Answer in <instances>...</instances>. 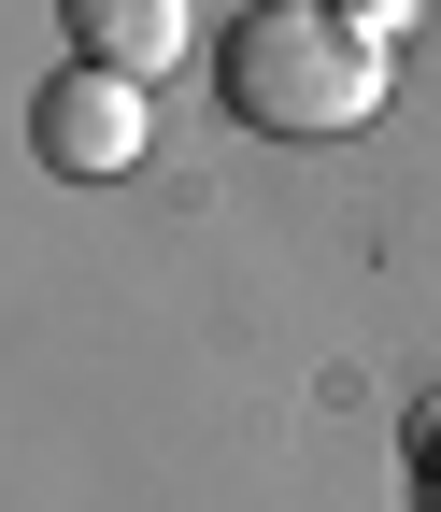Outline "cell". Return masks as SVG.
I'll list each match as a JSON object with an SVG mask.
<instances>
[{
	"label": "cell",
	"instance_id": "cell-2",
	"mask_svg": "<svg viewBox=\"0 0 441 512\" xmlns=\"http://www.w3.org/2000/svg\"><path fill=\"white\" fill-rule=\"evenodd\" d=\"M29 143H43V171H72V185H114V171H129V157L157 143V114H143V72H100V57H72V72L43 86Z\"/></svg>",
	"mask_w": 441,
	"mask_h": 512
},
{
	"label": "cell",
	"instance_id": "cell-3",
	"mask_svg": "<svg viewBox=\"0 0 441 512\" xmlns=\"http://www.w3.org/2000/svg\"><path fill=\"white\" fill-rule=\"evenodd\" d=\"M57 15H72V57H100V72H171L185 43H200V15H185V0H57Z\"/></svg>",
	"mask_w": 441,
	"mask_h": 512
},
{
	"label": "cell",
	"instance_id": "cell-1",
	"mask_svg": "<svg viewBox=\"0 0 441 512\" xmlns=\"http://www.w3.org/2000/svg\"><path fill=\"white\" fill-rule=\"evenodd\" d=\"M214 86L257 143H342V128L385 114V43H370L342 0H257L214 43Z\"/></svg>",
	"mask_w": 441,
	"mask_h": 512
},
{
	"label": "cell",
	"instance_id": "cell-4",
	"mask_svg": "<svg viewBox=\"0 0 441 512\" xmlns=\"http://www.w3.org/2000/svg\"><path fill=\"white\" fill-rule=\"evenodd\" d=\"M342 15H356L370 43H399V15H413V0H342Z\"/></svg>",
	"mask_w": 441,
	"mask_h": 512
}]
</instances>
